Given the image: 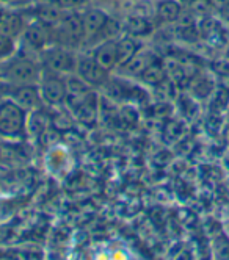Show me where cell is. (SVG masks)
<instances>
[{
	"label": "cell",
	"instance_id": "cb8c5ba5",
	"mask_svg": "<svg viewBox=\"0 0 229 260\" xmlns=\"http://www.w3.org/2000/svg\"><path fill=\"white\" fill-rule=\"evenodd\" d=\"M212 68H214V71H215L217 74H220L221 77L229 76V60H226V58L217 60V61L212 64Z\"/></svg>",
	"mask_w": 229,
	"mask_h": 260
},
{
	"label": "cell",
	"instance_id": "d6986e66",
	"mask_svg": "<svg viewBox=\"0 0 229 260\" xmlns=\"http://www.w3.org/2000/svg\"><path fill=\"white\" fill-rule=\"evenodd\" d=\"M123 30V27H121V24L117 21V19H107V22L104 24V27H102V30H101V33H99V36L102 35V38L107 41V40H114L117 36L120 35V31Z\"/></svg>",
	"mask_w": 229,
	"mask_h": 260
},
{
	"label": "cell",
	"instance_id": "e0dca14e",
	"mask_svg": "<svg viewBox=\"0 0 229 260\" xmlns=\"http://www.w3.org/2000/svg\"><path fill=\"white\" fill-rule=\"evenodd\" d=\"M124 30L132 36H146L152 31V24L145 16H129L124 22Z\"/></svg>",
	"mask_w": 229,
	"mask_h": 260
},
{
	"label": "cell",
	"instance_id": "8992f818",
	"mask_svg": "<svg viewBox=\"0 0 229 260\" xmlns=\"http://www.w3.org/2000/svg\"><path fill=\"white\" fill-rule=\"evenodd\" d=\"M75 69L79 72V77L83 79L90 86H99L108 80V71L99 66L94 58H82L80 61H77V68Z\"/></svg>",
	"mask_w": 229,
	"mask_h": 260
},
{
	"label": "cell",
	"instance_id": "7c38bea8",
	"mask_svg": "<svg viewBox=\"0 0 229 260\" xmlns=\"http://www.w3.org/2000/svg\"><path fill=\"white\" fill-rule=\"evenodd\" d=\"M24 31V21L17 13L0 11V33L14 40Z\"/></svg>",
	"mask_w": 229,
	"mask_h": 260
},
{
	"label": "cell",
	"instance_id": "5bb4252c",
	"mask_svg": "<svg viewBox=\"0 0 229 260\" xmlns=\"http://www.w3.org/2000/svg\"><path fill=\"white\" fill-rule=\"evenodd\" d=\"M182 13V5L178 0H162L156 8L157 17L165 24H173L179 19Z\"/></svg>",
	"mask_w": 229,
	"mask_h": 260
},
{
	"label": "cell",
	"instance_id": "30bf717a",
	"mask_svg": "<svg viewBox=\"0 0 229 260\" xmlns=\"http://www.w3.org/2000/svg\"><path fill=\"white\" fill-rule=\"evenodd\" d=\"M108 16L96 8L87 10L82 14V25H83V35L88 38H94V36H99L104 24L107 22Z\"/></svg>",
	"mask_w": 229,
	"mask_h": 260
},
{
	"label": "cell",
	"instance_id": "603a6c76",
	"mask_svg": "<svg viewBox=\"0 0 229 260\" xmlns=\"http://www.w3.org/2000/svg\"><path fill=\"white\" fill-rule=\"evenodd\" d=\"M53 4L66 11V10H75V8L85 7L88 4V0H53Z\"/></svg>",
	"mask_w": 229,
	"mask_h": 260
},
{
	"label": "cell",
	"instance_id": "8fae6325",
	"mask_svg": "<svg viewBox=\"0 0 229 260\" xmlns=\"http://www.w3.org/2000/svg\"><path fill=\"white\" fill-rule=\"evenodd\" d=\"M94 60L99 66H102L105 71L113 69L118 66V55H117V41L107 40L104 41L94 52Z\"/></svg>",
	"mask_w": 229,
	"mask_h": 260
},
{
	"label": "cell",
	"instance_id": "2e32d148",
	"mask_svg": "<svg viewBox=\"0 0 229 260\" xmlns=\"http://www.w3.org/2000/svg\"><path fill=\"white\" fill-rule=\"evenodd\" d=\"M166 77V68L165 64L157 58L152 61L141 74H140V79L148 83V85H152V86H157L160 85Z\"/></svg>",
	"mask_w": 229,
	"mask_h": 260
},
{
	"label": "cell",
	"instance_id": "484cf974",
	"mask_svg": "<svg viewBox=\"0 0 229 260\" xmlns=\"http://www.w3.org/2000/svg\"><path fill=\"white\" fill-rule=\"evenodd\" d=\"M7 238H8V231L0 228V241H5Z\"/></svg>",
	"mask_w": 229,
	"mask_h": 260
},
{
	"label": "cell",
	"instance_id": "7402d4cb",
	"mask_svg": "<svg viewBox=\"0 0 229 260\" xmlns=\"http://www.w3.org/2000/svg\"><path fill=\"white\" fill-rule=\"evenodd\" d=\"M214 92V85L211 82H207V79H201L196 80L193 85V94H196L198 98H207L209 94Z\"/></svg>",
	"mask_w": 229,
	"mask_h": 260
},
{
	"label": "cell",
	"instance_id": "4316f807",
	"mask_svg": "<svg viewBox=\"0 0 229 260\" xmlns=\"http://www.w3.org/2000/svg\"><path fill=\"white\" fill-rule=\"evenodd\" d=\"M2 4H16V2H19V0H0Z\"/></svg>",
	"mask_w": 229,
	"mask_h": 260
},
{
	"label": "cell",
	"instance_id": "6da1fadb",
	"mask_svg": "<svg viewBox=\"0 0 229 260\" xmlns=\"http://www.w3.org/2000/svg\"><path fill=\"white\" fill-rule=\"evenodd\" d=\"M27 127V111L14 101L0 102V137L17 138Z\"/></svg>",
	"mask_w": 229,
	"mask_h": 260
},
{
	"label": "cell",
	"instance_id": "3957f363",
	"mask_svg": "<svg viewBox=\"0 0 229 260\" xmlns=\"http://www.w3.org/2000/svg\"><path fill=\"white\" fill-rule=\"evenodd\" d=\"M68 105L72 108L74 118L77 119L80 124L83 125H93L96 122L98 118V96L94 94L93 91H90L88 94L72 99V101H66Z\"/></svg>",
	"mask_w": 229,
	"mask_h": 260
},
{
	"label": "cell",
	"instance_id": "5b68a950",
	"mask_svg": "<svg viewBox=\"0 0 229 260\" xmlns=\"http://www.w3.org/2000/svg\"><path fill=\"white\" fill-rule=\"evenodd\" d=\"M40 92H41V99L46 101L50 105H60L66 102V80H62L55 76L44 77L40 85Z\"/></svg>",
	"mask_w": 229,
	"mask_h": 260
},
{
	"label": "cell",
	"instance_id": "9c48e42d",
	"mask_svg": "<svg viewBox=\"0 0 229 260\" xmlns=\"http://www.w3.org/2000/svg\"><path fill=\"white\" fill-rule=\"evenodd\" d=\"M59 25V35L62 36V40L69 41V43H75L77 44L83 35V25H82V16L79 14H68L63 17V21Z\"/></svg>",
	"mask_w": 229,
	"mask_h": 260
},
{
	"label": "cell",
	"instance_id": "ffe728a7",
	"mask_svg": "<svg viewBox=\"0 0 229 260\" xmlns=\"http://www.w3.org/2000/svg\"><path fill=\"white\" fill-rule=\"evenodd\" d=\"M212 8H214V5L211 0H192V2H190V11L199 17L209 16Z\"/></svg>",
	"mask_w": 229,
	"mask_h": 260
},
{
	"label": "cell",
	"instance_id": "52a82bcc",
	"mask_svg": "<svg viewBox=\"0 0 229 260\" xmlns=\"http://www.w3.org/2000/svg\"><path fill=\"white\" fill-rule=\"evenodd\" d=\"M11 101H14L25 111H35V110L40 108L41 92L33 85H19L11 92Z\"/></svg>",
	"mask_w": 229,
	"mask_h": 260
},
{
	"label": "cell",
	"instance_id": "4fadbf2b",
	"mask_svg": "<svg viewBox=\"0 0 229 260\" xmlns=\"http://www.w3.org/2000/svg\"><path fill=\"white\" fill-rule=\"evenodd\" d=\"M154 60H157V57L151 50H138L126 64H123V68L129 76H140Z\"/></svg>",
	"mask_w": 229,
	"mask_h": 260
},
{
	"label": "cell",
	"instance_id": "7a4b0ae2",
	"mask_svg": "<svg viewBox=\"0 0 229 260\" xmlns=\"http://www.w3.org/2000/svg\"><path fill=\"white\" fill-rule=\"evenodd\" d=\"M5 79L19 86V85H35L41 80V69L35 61L28 58H16L5 69Z\"/></svg>",
	"mask_w": 229,
	"mask_h": 260
},
{
	"label": "cell",
	"instance_id": "ac0fdd59",
	"mask_svg": "<svg viewBox=\"0 0 229 260\" xmlns=\"http://www.w3.org/2000/svg\"><path fill=\"white\" fill-rule=\"evenodd\" d=\"M138 52V46L132 38H123L117 41V55H118V64H126L133 55Z\"/></svg>",
	"mask_w": 229,
	"mask_h": 260
},
{
	"label": "cell",
	"instance_id": "ba28073f",
	"mask_svg": "<svg viewBox=\"0 0 229 260\" xmlns=\"http://www.w3.org/2000/svg\"><path fill=\"white\" fill-rule=\"evenodd\" d=\"M24 40L33 49H43L52 40V27L41 21H36L24 30Z\"/></svg>",
	"mask_w": 229,
	"mask_h": 260
},
{
	"label": "cell",
	"instance_id": "9a60e30c",
	"mask_svg": "<svg viewBox=\"0 0 229 260\" xmlns=\"http://www.w3.org/2000/svg\"><path fill=\"white\" fill-rule=\"evenodd\" d=\"M65 16H66L65 10L60 8L59 5H55V4H44V5H40L36 8L38 21H41V22H44V24H47L50 27L60 24Z\"/></svg>",
	"mask_w": 229,
	"mask_h": 260
},
{
	"label": "cell",
	"instance_id": "277c9868",
	"mask_svg": "<svg viewBox=\"0 0 229 260\" xmlns=\"http://www.w3.org/2000/svg\"><path fill=\"white\" fill-rule=\"evenodd\" d=\"M44 66L47 71L55 74H69L77 68V61L68 50L52 49L44 55Z\"/></svg>",
	"mask_w": 229,
	"mask_h": 260
},
{
	"label": "cell",
	"instance_id": "d4e9b609",
	"mask_svg": "<svg viewBox=\"0 0 229 260\" xmlns=\"http://www.w3.org/2000/svg\"><path fill=\"white\" fill-rule=\"evenodd\" d=\"M212 2V5H214V8H221V7H224L226 4H229V0H211Z\"/></svg>",
	"mask_w": 229,
	"mask_h": 260
},
{
	"label": "cell",
	"instance_id": "44dd1931",
	"mask_svg": "<svg viewBox=\"0 0 229 260\" xmlns=\"http://www.w3.org/2000/svg\"><path fill=\"white\" fill-rule=\"evenodd\" d=\"M14 52V40L0 33V61L11 57Z\"/></svg>",
	"mask_w": 229,
	"mask_h": 260
}]
</instances>
